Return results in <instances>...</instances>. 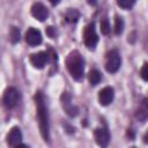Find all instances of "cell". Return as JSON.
I'll use <instances>...</instances> for the list:
<instances>
[{"label":"cell","instance_id":"6da1fadb","mask_svg":"<svg viewBox=\"0 0 148 148\" xmlns=\"http://www.w3.org/2000/svg\"><path fill=\"white\" fill-rule=\"evenodd\" d=\"M35 103H36V114L39 124L40 134L44 141H50V121H49V112L45 104L44 95L40 91H37L35 95Z\"/></svg>","mask_w":148,"mask_h":148},{"label":"cell","instance_id":"7a4b0ae2","mask_svg":"<svg viewBox=\"0 0 148 148\" xmlns=\"http://www.w3.org/2000/svg\"><path fill=\"white\" fill-rule=\"evenodd\" d=\"M66 65H67V69L71 74V76L75 80H80L83 76V59L81 57V54L77 51H73L69 53L67 60H66Z\"/></svg>","mask_w":148,"mask_h":148},{"label":"cell","instance_id":"3957f363","mask_svg":"<svg viewBox=\"0 0 148 148\" xmlns=\"http://www.w3.org/2000/svg\"><path fill=\"white\" fill-rule=\"evenodd\" d=\"M83 40H84L86 46L89 50H94L96 47V45L98 43V36L96 34L94 23H90L86 27L84 32H83Z\"/></svg>","mask_w":148,"mask_h":148},{"label":"cell","instance_id":"277c9868","mask_svg":"<svg viewBox=\"0 0 148 148\" xmlns=\"http://www.w3.org/2000/svg\"><path fill=\"white\" fill-rule=\"evenodd\" d=\"M121 65V58L117 50H112L106 54V61H105V68L110 73H116Z\"/></svg>","mask_w":148,"mask_h":148},{"label":"cell","instance_id":"5b68a950","mask_svg":"<svg viewBox=\"0 0 148 148\" xmlns=\"http://www.w3.org/2000/svg\"><path fill=\"white\" fill-rule=\"evenodd\" d=\"M18 99H20V94H18V90L16 88L9 87L5 90L3 97H2V103L6 108L12 109V108L16 106L18 103Z\"/></svg>","mask_w":148,"mask_h":148},{"label":"cell","instance_id":"8992f818","mask_svg":"<svg viewBox=\"0 0 148 148\" xmlns=\"http://www.w3.org/2000/svg\"><path fill=\"white\" fill-rule=\"evenodd\" d=\"M95 140L97 142V145L101 147V148H106L109 146V142H110V133L106 128L104 127H98L95 130Z\"/></svg>","mask_w":148,"mask_h":148},{"label":"cell","instance_id":"52a82bcc","mask_svg":"<svg viewBox=\"0 0 148 148\" xmlns=\"http://www.w3.org/2000/svg\"><path fill=\"white\" fill-rule=\"evenodd\" d=\"M31 15H32L36 20L43 22V21H45V20L47 18V16H49V10H47V8H46L42 2H35V3L31 6Z\"/></svg>","mask_w":148,"mask_h":148},{"label":"cell","instance_id":"ba28073f","mask_svg":"<svg viewBox=\"0 0 148 148\" xmlns=\"http://www.w3.org/2000/svg\"><path fill=\"white\" fill-rule=\"evenodd\" d=\"M47 60H49V54L46 52H37L30 56V64L38 69L44 68Z\"/></svg>","mask_w":148,"mask_h":148},{"label":"cell","instance_id":"9c48e42d","mask_svg":"<svg viewBox=\"0 0 148 148\" xmlns=\"http://www.w3.org/2000/svg\"><path fill=\"white\" fill-rule=\"evenodd\" d=\"M114 97V90L112 87H105L98 92V102L101 105L106 106L112 103Z\"/></svg>","mask_w":148,"mask_h":148},{"label":"cell","instance_id":"30bf717a","mask_svg":"<svg viewBox=\"0 0 148 148\" xmlns=\"http://www.w3.org/2000/svg\"><path fill=\"white\" fill-rule=\"evenodd\" d=\"M61 104H62V106H64L66 113H67L69 117H75V116H77L79 109H77V106H75V105L72 104V99H71L69 94L64 92V94L61 95Z\"/></svg>","mask_w":148,"mask_h":148},{"label":"cell","instance_id":"8fae6325","mask_svg":"<svg viewBox=\"0 0 148 148\" xmlns=\"http://www.w3.org/2000/svg\"><path fill=\"white\" fill-rule=\"evenodd\" d=\"M42 34L39 30L35 29V28H30L28 29V31L25 32V42L30 45V46H37L42 43Z\"/></svg>","mask_w":148,"mask_h":148},{"label":"cell","instance_id":"7c38bea8","mask_svg":"<svg viewBox=\"0 0 148 148\" xmlns=\"http://www.w3.org/2000/svg\"><path fill=\"white\" fill-rule=\"evenodd\" d=\"M6 139H7V143L10 145V146H14L15 147V146L20 145L21 143V140H22V133H21L20 128L18 127H13L8 132Z\"/></svg>","mask_w":148,"mask_h":148},{"label":"cell","instance_id":"4fadbf2b","mask_svg":"<svg viewBox=\"0 0 148 148\" xmlns=\"http://www.w3.org/2000/svg\"><path fill=\"white\" fill-rule=\"evenodd\" d=\"M101 79H102V75H101V73L97 69H92L88 74V80H89V82H90L91 86L98 84L99 81H101Z\"/></svg>","mask_w":148,"mask_h":148},{"label":"cell","instance_id":"5bb4252c","mask_svg":"<svg viewBox=\"0 0 148 148\" xmlns=\"http://www.w3.org/2000/svg\"><path fill=\"white\" fill-rule=\"evenodd\" d=\"M147 111H148V106H147V99H143V102H142L141 106L139 108V112H138V118H139V120L145 121V120L147 119V113H148Z\"/></svg>","mask_w":148,"mask_h":148},{"label":"cell","instance_id":"9a60e30c","mask_svg":"<svg viewBox=\"0 0 148 148\" xmlns=\"http://www.w3.org/2000/svg\"><path fill=\"white\" fill-rule=\"evenodd\" d=\"M9 39H10V42L13 44H15V43H17L20 40V30H18V28H16V27H12L10 28Z\"/></svg>","mask_w":148,"mask_h":148},{"label":"cell","instance_id":"2e32d148","mask_svg":"<svg viewBox=\"0 0 148 148\" xmlns=\"http://www.w3.org/2000/svg\"><path fill=\"white\" fill-rule=\"evenodd\" d=\"M123 30H124V21L121 17L116 16V18H114V32L117 35H120L123 32Z\"/></svg>","mask_w":148,"mask_h":148},{"label":"cell","instance_id":"e0dca14e","mask_svg":"<svg viewBox=\"0 0 148 148\" xmlns=\"http://www.w3.org/2000/svg\"><path fill=\"white\" fill-rule=\"evenodd\" d=\"M66 18H67V21H69V22H76L77 18H79V13H77L75 9H71V10L67 12Z\"/></svg>","mask_w":148,"mask_h":148},{"label":"cell","instance_id":"ac0fdd59","mask_svg":"<svg viewBox=\"0 0 148 148\" xmlns=\"http://www.w3.org/2000/svg\"><path fill=\"white\" fill-rule=\"evenodd\" d=\"M118 6H120L121 8H124V9H130L131 7H133L134 6V3H135V1H130V0H119L118 2Z\"/></svg>","mask_w":148,"mask_h":148},{"label":"cell","instance_id":"d6986e66","mask_svg":"<svg viewBox=\"0 0 148 148\" xmlns=\"http://www.w3.org/2000/svg\"><path fill=\"white\" fill-rule=\"evenodd\" d=\"M110 23H109V21L108 20H103L102 22H101V31H102V34H104V35H108L109 32H110Z\"/></svg>","mask_w":148,"mask_h":148},{"label":"cell","instance_id":"ffe728a7","mask_svg":"<svg viewBox=\"0 0 148 148\" xmlns=\"http://www.w3.org/2000/svg\"><path fill=\"white\" fill-rule=\"evenodd\" d=\"M147 67H148V65H147V64H143V66H142V68H141V71H140V75H141V77H142L143 81H147V80H148Z\"/></svg>","mask_w":148,"mask_h":148},{"label":"cell","instance_id":"44dd1931","mask_svg":"<svg viewBox=\"0 0 148 148\" xmlns=\"http://www.w3.org/2000/svg\"><path fill=\"white\" fill-rule=\"evenodd\" d=\"M14 148H29L27 145H23V143H20V145H17V146H15Z\"/></svg>","mask_w":148,"mask_h":148}]
</instances>
